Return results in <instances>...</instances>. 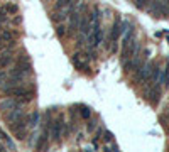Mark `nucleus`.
<instances>
[{"label":"nucleus","instance_id":"8","mask_svg":"<svg viewBox=\"0 0 169 152\" xmlns=\"http://www.w3.org/2000/svg\"><path fill=\"white\" fill-rule=\"evenodd\" d=\"M12 61H14L12 52H4V54H0V68L10 66V63H12Z\"/></svg>","mask_w":169,"mask_h":152},{"label":"nucleus","instance_id":"5","mask_svg":"<svg viewBox=\"0 0 169 152\" xmlns=\"http://www.w3.org/2000/svg\"><path fill=\"white\" fill-rule=\"evenodd\" d=\"M21 105L17 100H14V98H7V100L0 101V110L4 112V113H7V112H10V110L17 108V106Z\"/></svg>","mask_w":169,"mask_h":152},{"label":"nucleus","instance_id":"4","mask_svg":"<svg viewBox=\"0 0 169 152\" xmlns=\"http://www.w3.org/2000/svg\"><path fill=\"white\" fill-rule=\"evenodd\" d=\"M63 120L61 118H58L54 123H53V128H51V134H53V139L56 140V142H59V139H61V134H63Z\"/></svg>","mask_w":169,"mask_h":152},{"label":"nucleus","instance_id":"2","mask_svg":"<svg viewBox=\"0 0 169 152\" xmlns=\"http://www.w3.org/2000/svg\"><path fill=\"white\" fill-rule=\"evenodd\" d=\"M135 54H139V41L132 39L125 47H122V61H127V59L134 58Z\"/></svg>","mask_w":169,"mask_h":152},{"label":"nucleus","instance_id":"20","mask_svg":"<svg viewBox=\"0 0 169 152\" xmlns=\"http://www.w3.org/2000/svg\"><path fill=\"white\" fill-rule=\"evenodd\" d=\"M88 130H90V132L95 130V122H90V123H88Z\"/></svg>","mask_w":169,"mask_h":152},{"label":"nucleus","instance_id":"18","mask_svg":"<svg viewBox=\"0 0 169 152\" xmlns=\"http://www.w3.org/2000/svg\"><path fill=\"white\" fill-rule=\"evenodd\" d=\"M103 140H107V142H113V135L110 134V132H105V137H103Z\"/></svg>","mask_w":169,"mask_h":152},{"label":"nucleus","instance_id":"15","mask_svg":"<svg viewBox=\"0 0 169 152\" xmlns=\"http://www.w3.org/2000/svg\"><path fill=\"white\" fill-rule=\"evenodd\" d=\"M7 80H8V73L0 71V86H4V83H7Z\"/></svg>","mask_w":169,"mask_h":152},{"label":"nucleus","instance_id":"21","mask_svg":"<svg viewBox=\"0 0 169 152\" xmlns=\"http://www.w3.org/2000/svg\"><path fill=\"white\" fill-rule=\"evenodd\" d=\"M167 4H169V0H167Z\"/></svg>","mask_w":169,"mask_h":152},{"label":"nucleus","instance_id":"11","mask_svg":"<svg viewBox=\"0 0 169 152\" xmlns=\"http://www.w3.org/2000/svg\"><path fill=\"white\" fill-rule=\"evenodd\" d=\"M159 83L164 84V86H169V64L166 66V69L161 73V78H159Z\"/></svg>","mask_w":169,"mask_h":152},{"label":"nucleus","instance_id":"10","mask_svg":"<svg viewBox=\"0 0 169 152\" xmlns=\"http://www.w3.org/2000/svg\"><path fill=\"white\" fill-rule=\"evenodd\" d=\"M14 34L10 30H0V42H12Z\"/></svg>","mask_w":169,"mask_h":152},{"label":"nucleus","instance_id":"16","mask_svg":"<svg viewBox=\"0 0 169 152\" xmlns=\"http://www.w3.org/2000/svg\"><path fill=\"white\" fill-rule=\"evenodd\" d=\"M147 2H149V0H134V4H135V7H137V8H144L145 5H147Z\"/></svg>","mask_w":169,"mask_h":152},{"label":"nucleus","instance_id":"3","mask_svg":"<svg viewBox=\"0 0 169 152\" xmlns=\"http://www.w3.org/2000/svg\"><path fill=\"white\" fill-rule=\"evenodd\" d=\"M147 100L151 101L152 105H157L161 100V86L159 84H152L151 90L147 91Z\"/></svg>","mask_w":169,"mask_h":152},{"label":"nucleus","instance_id":"7","mask_svg":"<svg viewBox=\"0 0 169 152\" xmlns=\"http://www.w3.org/2000/svg\"><path fill=\"white\" fill-rule=\"evenodd\" d=\"M39 120H41V113L36 110V112H32V113L29 115V118H27V125H29L30 128H36V127L39 125Z\"/></svg>","mask_w":169,"mask_h":152},{"label":"nucleus","instance_id":"9","mask_svg":"<svg viewBox=\"0 0 169 152\" xmlns=\"http://www.w3.org/2000/svg\"><path fill=\"white\" fill-rule=\"evenodd\" d=\"M73 0H56L54 2V10H66L68 12V7L71 5ZM69 15V14H68Z\"/></svg>","mask_w":169,"mask_h":152},{"label":"nucleus","instance_id":"17","mask_svg":"<svg viewBox=\"0 0 169 152\" xmlns=\"http://www.w3.org/2000/svg\"><path fill=\"white\" fill-rule=\"evenodd\" d=\"M5 10H7V12H10V14H17L19 7H17V5H7V7H5Z\"/></svg>","mask_w":169,"mask_h":152},{"label":"nucleus","instance_id":"12","mask_svg":"<svg viewBox=\"0 0 169 152\" xmlns=\"http://www.w3.org/2000/svg\"><path fill=\"white\" fill-rule=\"evenodd\" d=\"M46 145H47V132H44V134L41 135L39 142L36 144V149H37V150H41V149H44Z\"/></svg>","mask_w":169,"mask_h":152},{"label":"nucleus","instance_id":"14","mask_svg":"<svg viewBox=\"0 0 169 152\" xmlns=\"http://www.w3.org/2000/svg\"><path fill=\"white\" fill-rule=\"evenodd\" d=\"M7 10H5V7H0V24H4V22H7Z\"/></svg>","mask_w":169,"mask_h":152},{"label":"nucleus","instance_id":"6","mask_svg":"<svg viewBox=\"0 0 169 152\" xmlns=\"http://www.w3.org/2000/svg\"><path fill=\"white\" fill-rule=\"evenodd\" d=\"M24 117V110H22V106L19 105L17 108H14V110H10V112H7V122L8 123H12V122H15V120H19V118H22Z\"/></svg>","mask_w":169,"mask_h":152},{"label":"nucleus","instance_id":"1","mask_svg":"<svg viewBox=\"0 0 169 152\" xmlns=\"http://www.w3.org/2000/svg\"><path fill=\"white\" fill-rule=\"evenodd\" d=\"M154 68V63H145V64H140L139 69L135 71V83L140 84V83H145L151 76V71Z\"/></svg>","mask_w":169,"mask_h":152},{"label":"nucleus","instance_id":"19","mask_svg":"<svg viewBox=\"0 0 169 152\" xmlns=\"http://www.w3.org/2000/svg\"><path fill=\"white\" fill-rule=\"evenodd\" d=\"M90 115H91V113H90L88 108H83V110H81V117H83V118H90Z\"/></svg>","mask_w":169,"mask_h":152},{"label":"nucleus","instance_id":"13","mask_svg":"<svg viewBox=\"0 0 169 152\" xmlns=\"http://www.w3.org/2000/svg\"><path fill=\"white\" fill-rule=\"evenodd\" d=\"M68 27H64V25H61V24H58V29H56V34H58V37H63V36H66L68 34Z\"/></svg>","mask_w":169,"mask_h":152}]
</instances>
